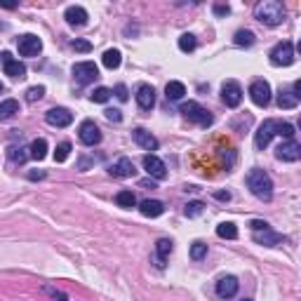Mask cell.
Returning a JSON list of instances; mask_svg holds the SVG:
<instances>
[{"label": "cell", "instance_id": "1", "mask_svg": "<svg viewBox=\"0 0 301 301\" xmlns=\"http://www.w3.org/2000/svg\"><path fill=\"white\" fill-rule=\"evenodd\" d=\"M254 19L266 26H280L285 22V5L278 0H261L254 7Z\"/></svg>", "mask_w": 301, "mask_h": 301}, {"label": "cell", "instance_id": "2", "mask_svg": "<svg viewBox=\"0 0 301 301\" xmlns=\"http://www.w3.org/2000/svg\"><path fill=\"white\" fill-rule=\"evenodd\" d=\"M247 189L252 191V193L257 195L259 200H271L273 198V179L268 177V172H264V170L254 167L247 172Z\"/></svg>", "mask_w": 301, "mask_h": 301}, {"label": "cell", "instance_id": "3", "mask_svg": "<svg viewBox=\"0 0 301 301\" xmlns=\"http://www.w3.org/2000/svg\"><path fill=\"white\" fill-rule=\"evenodd\" d=\"M181 116H184L189 123H195L198 127H205V129L214 123L212 113L207 111V108H202L198 101H186V104H181Z\"/></svg>", "mask_w": 301, "mask_h": 301}, {"label": "cell", "instance_id": "4", "mask_svg": "<svg viewBox=\"0 0 301 301\" xmlns=\"http://www.w3.org/2000/svg\"><path fill=\"white\" fill-rule=\"evenodd\" d=\"M271 64L273 66H292L294 64V43L292 40H283V43H278L271 50Z\"/></svg>", "mask_w": 301, "mask_h": 301}, {"label": "cell", "instance_id": "5", "mask_svg": "<svg viewBox=\"0 0 301 301\" xmlns=\"http://www.w3.org/2000/svg\"><path fill=\"white\" fill-rule=\"evenodd\" d=\"M73 78L78 85H87V83H95L99 78V66L95 62H78L73 66Z\"/></svg>", "mask_w": 301, "mask_h": 301}, {"label": "cell", "instance_id": "6", "mask_svg": "<svg viewBox=\"0 0 301 301\" xmlns=\"http://www.w3.org/2000/svg\"><path fill=\"white\" fill-rule=\"evenodd\" d=\"M275 129H278V120H264L261 125H259V129L254 132V148L257 150H264L268 144H271V139L275 137Z\"/></svg>", "mask_w": 301, "mask_h": 301}, {"label": "cell", "instance_id": "7", "mask_svg": "<svg viewBox=\"0 0 301 301\" xmlns=\"http://www.w3.org/2000/svg\"><path fill=\"white\" fill-rule=\"evenodd\" d=\"M221 101L229 108H238L240 101H242V87H240L235 80H226L221 85Z\"/></svg>", "mask_w": 301, "mask_h": 301}, {"label": "cell", "instance_id": "8", "mask_svg": "<svg viewBox=\"0 0 301 301\" xmlns=\"http://www.w3.org/2000/svg\"><path fill=\"white\" fill-rule=\"evenodd\" d=\"M17 47H19V54L22 57H38L40 50H43V40L33 33H24V35H19Z\"/></svg>", "mask_w": 301, "mask_h": 301}, {"label": "cell", "instance_id": "9", "mask_svg": "<svg viewBox=\"0 0 301 301\" xmlns=\"http://www.w3.org/2000/svg\"><path fill=\"white\" fill-rule=\"evenodd\" d=\"M0 62H3V68H5V76L17 78V80L26 78V66L19 59H14L10 52H0Z\"/></svg>", "mask_w": 301, "mask_h": 301}, {"label": "cell", "instance_id": "10", "mask_svg": "<svg viewBox=\"0 0 301 301\" xmlns=\"http://www.w3.org/2000/svg\"><path fill=\"white\" fill-rule=\"evenodd\" d=\"M250 97L257 106H261V108L268 106V104H271V85H268L266 80H254V83L250 85Z\"/></svg>", "mask_w": 301, "mask_h": 301}, {"label": "cell", "instance_id": "11", "mask_svg": "<svg viewBox=\"0 0 301 301\" xmlns=\"http://www.w3.org/2000/svg\"><path fill=\"white\" fill-rule=\"evenodd\" d=\"M144 170L148 172V177H153L156 181H162V179H167V167H165V162L156 156V153H148L144 156Z\"/></svg>", "mask_w": 301, "mask_h": 301}, {"label": "cell", "instance_id": "12", "mask_svg": "<svg viewBox=\"0 0 301 301\" xmlns=\"http://www.w3.org/2000/svg\"><path fill=\"white\" fill-rule=\"evenodd\" d=\"M78 139L83 141L85 146H97L101 141V132L95 125V120H83L78 129Z\"/></svg>", "mask_w": 301, "mask_h": 301}, {"label": "cell", "instance_id": "13", "mask_svg": "<svg viewBox=\"0 0 301 301\" xmlns=\"http://www.w3.org/2000/svg\"><path fill=\"white\" fill-rule=\"evenodd\" d=\"M45 120H47V125H52V127H68V125L73 123V113L68 111V108H50V111L45 113Z\"/></svg>", "mask_w": 301, "mask_h": 301}, {"label": "cell", "instance_id": "14", "mask_svg": "<svg viewBox=\"0 0 301 301\" xmlns=\"http://www.w3.org/2000/svg\"><path fill=\"white\" fill-rule=\"evenodd\" d=\"M275 158L283 162H296L301 158V146L296 144L294 139L283 141V144L278 146V150H275Z\"/></svg>", "mask_w": 301, "mask_h": 301}, {"label": "cell", "instance_id": "15", "mask_svg": "<svg viewBox=\"0 0 301 301\" xmlns=\"http://www.w3.org/2000/svg\"><path fill=\"white\" fill-rule=\"evenodd\" d=\"M132 139H134V144L141 146L144 150H158V139L146 127H134L132 129Z\"/></svg>", "mask_w": 301, "mask_h": 301}, {"label": "cell", "instance_id": "16", "mask_svg": "<svg viewBox=\"0 0 301 301\" xmlns=\"http://www.w3.org/2000/svg\"><path fill=\"white\" fill-rule=\"evenodd\" d=\"M252 240L257 242V245H264V247H278L285 242V235L275 233V231L266 229V231H254V235H252Z\"/></svg>", "mask_w": 301, "mask_h": 301}, {"label": "cell", "instance_id": "17", "mask_svg": "<svg viewBox=\"0 0 301 301\" xmlns=\"http://www.w3.org/2000/svg\"><path fill=\"white\" fill-rule=\"evenodd\" d=\"M134 97H137V104H139L141 111H150V108L156 106V89L150 87V85H139Z\"/></svg>", "mask_w": 301, "mask_h": 301}, {"label": "cell", "instance_id": "18", "mask_svg": "<svg viewBox=\"0 0 301 301\" xmlns=\"http://www.w3.org/2000/svg\"><path fill=\"white\" fill-rule=\"evenodd\" d=\"M134 172H137V170H134V162L129 160V158H120V160L113 162L111 167H108V174L116 179H127V177H132Z\"/></svg>", "mask_w": 301, "mask_h": 301}, {"label": "cell", "instance_id": "19", "mask_svg": "<svg viewBox=\"0 0 301 301\" xmlns=\"http://www.w3.org/2000/svg\"><path fill=\"white\" fill-rule=\"evenodd\" d=\"M64 19H66L71 26H85V24H87V19H89V14H87V10H85V7L71 5V7H66V12H64Z\"/></svg>", "mask_w": 301, "mask_h": 301}, {"label": "cell", "instance_id": "20", "mask_svg": "<svg viewBox=\"0 0 301 301\" xmlns=\"http://www.w3.org/2000/svg\"><path fill=\"white\" fill-rule=\"evenodd\" d=\"M238 278L235 275H226V278H221L217 283V294L221 296V299H231V296L238 294Z\"/></svg>", "mask_w": 301, "mask_h": 301}, {"label": "cell", "instance_id": "21", "mask_svg": "<svg viewBox=\"0 0 301 301\" xmlns=\"http://www.w3.org/2000/svg\"><path fill=\"white\" fill-rule=\"evenodd\" d=\"M172 250H174V242L170 238H160L156 242V264H158V268H165V264H167Z\"/></svg>", "mask_w": 301, "mask_h": 301}, {"label": "cell", "instance_id": "22", "mask_svg": "<svg viewBox=\"0 0 301 301\" xmlns=\"http://www.w3.org/2000/svg\"><path fill=\"white\" fill-rule=\"evenodd\" d=\"M139 212L148 219H158L162 212H165V205H162L160 200H150V198H146V200L139 202Z\"/></svg>", "mask_w": 301, "mask_h": 301}, {"label": "cell", "instance_id": "23", "mask_svg": "<svg viewBox=\"0 0 301 301\" xmlns=\"http://www.w3.org/2000/svg\"><path fill=\"white\" fill-rule=\"evenodd\" d=\"M17 113H19V101L17 99L0 101V120H12Z\"/></svg>", "mask_w": 301, "mask_h": 301}, {"label": "cell", "instance_id": "24", "mask_svg": "<svg viewBox=\"0 0 301 301\" xmlns=\"http://www.w3.org/2000/svg\"><path fill=\"white\" fill-rule=\"evenodd\" d=\"M165 95H167V99H170V101L184 99V95H186V85H184V83H179V80H172V83H167V87H165Z\"/></svg>", "mask_w": 301, "mask_h": 301}, {"label": "cell", "instance_id": "25", "mask_svg": "<svg viewBox=\"0 0 301 301\" xmlns=\"http://www.w3.org/2000/svg\"><path fill=\"white\" fill-rule=\"evenodd\" d=\"M120 62H123V54H120V50H106V52H104V57H101V64H104L108 71L118 68V66H120Z\"/></svg>", "mask_w": 301, "mask_h": 301}, {"label": "cell", "instance_id": "26", "mask_svg": "<svg viewBox=\"0 0 301 301\" xmlns=\"http://www.w3.org/2000/svg\"><path fill=\"white\" fill-rule=\"evenodd\" d=\"M278 106L285 108V111H292V108L299 106V99H296L292 92H287V89H280V95H278Z\"/></svg>", "mask_w": 301, "mask_h": 301}, {"label": "cell", "instance_id": "27", "mask_svg": "<svg viewBox=\"0 0 301 301\" xmlns=\"http://www.w3.org/2000/svg\"><path fill=\"white\" fill-rule=\"evenodd\" d=\"M217 235L223 240H235L238 238V226H235L233 221H223L217 226Z\"/></svg>", "mask_w": 301, "mask_h": 301}, {"label": "cell", "instance_id": "28", "mask_svg": "<svg viewBox=\"0 0 301 301\" xmlns=\"http://www.w3.org/2000/svg\"><path fill=\"white\" fill-rule=\"evenodd\" d=\"M116 205L118 207H125V210H132L134 205H137V195L132 193V191H120V193L116 195Z\"/></svg>", "mask_w": 301, "mask_h": 301}, {"label": "cell", "instance_id": "29", "mask_svg": "<svg viewBox=\"0 0 301 301\" xmlns=\"http://www.w3.org/2000/svg\"><path fill=\"white\" fill-rule=\"evenodd\" d=\"M28 153H31V158H33V160H45V156H47V141H45V139H35L33 144L28 146Z\"/></svg>", "mask_w": 301, "mask_h": 301}, {"label": "cell", "instance_id": "30", "mask_svg": "<svg viewBox=\"0 0 301 301\" xmlns=\"http://www.w3.org/2000/svg\"><path fill=\"white\" fill-rule=\"evenodd\" d=\"M254 33H252V31H238V33H235V38H233V43L238 45V47H252V45H254Z\"/></svg>", "mask_w": 301, "mask_h": 301}, {"label": "cell", "instance_id": "31", "mask_svg": "<svg viewBox=\"0 0 301 301\" xmlns=\"http://www.w3.org/2000/svg\"><path fill=\"white\" fill-rule=\"evenodd\" d=\"M195 47H198V40H195L193 33H184L179 38V50L181 52H193Z\"/></svg>", "mask_w": 301, "mask_h": 301}, {"label": "cell", "instance_id": "32", "mask_svg": "<svg viewBox=\"0 0 301 301\" xmlns=\"http://www.w3.org/2000/svg\"><path fill=\"white\" fill-rule=\"evenodd\" d=\"M207 257V245L202 242V240H195L193 245H191V259L193 261H200V259Z\"/></svg>", "mask_w": 301, "mask_h": 301}, {"label": "cell", "instance_id": "33", "mask_svg": "<svg viewBox=\"0 0 301 301\" xmlns=\"http://www.w3.org/2000/svg\"><path fill=\"white\" fill-rule=\"evenodd\" d=\"M71 148L73 146L68 144V141H62V144L57 146V150H54V162H66L68 156H71Z\"/></svg>", "mask_w": 301, "mask_h": 301}, {"label": "cell", "instance_id": "34", "mask_svg": "<svg viewBox=\"0 0 301 301\" xmlns=\"http://www.w3.org/2000/svg\"><path fill=\"white\" fill-rule=\"evenodd\" d=\"M111 95H113V92L108 87H97L95 92L89 95V99L95 101V104H106V101L111 99Z\"/></svg>", "mask_w": 301, "mask_h": 301}, {"label": "cell", "instance_id": "35", "mask_svg": "<svg viewBox=\"0 0 301 301\" xmlns=\"http://www.w3.org/2000/svg\"><path fill=\"white\" fill-rule=\"evenodd\" d=\"M202 210H205V205H202L200 200H193V202H189V205L184 207V214L189 219H195V217H200L202 214Z\"/></svg>", "mask_w": 301, "mask_h": 301}, {"label": "cell", "instance_id": "36", "mask_svg": "<svg viewBox=\"0 0 301 301\" xmlns=\"http://www.w3.org/2000/svg\"><path fill=\"white\" fill-rule=\"evenodd\" d=\"M45 97V87L43 85H33V87L26 89V101L28 104H33V101H40Z\"/></svg>", "mask_w": 301, "mask_h": 301}, {"label": "cell", "instance_id": "37", "mask_svg": "<svg viewBox=\"0 0 301 301\" xmlns=\"http://www.w3.org/2000/svg\"><path fill=\"white\" fill-rule=\"evenodd\" d=\"M275 134H278V137H285V139L290 141V139H294L296 129H294V125H292V123H278V129H275Z\"/></svg>", "mask_w": 301, "mask_h": 301}, {"label": "cell", "instance_id": "38", "mask_svg": "<svg viewBox=\"0 0 301 301\" xmlns=\"http://www.w3.org/2000/svg\"><path fill=\"white\" fill-rule=\"evenodd\" d=\"M10 158L22 165V162H26V158H31V153H28V148H22V146H19V148H10Z\"/></svg>", "mask_w": 301, "mask_h": 301}, {"label": "cell", "instance_id": "39", "mask_svg": "<svg viewBox=\"0 0 301 301\" xmlns=\"http://www.w3.org/2000/svg\"><path fill=\"white\" fill-rule=\"evenodd\" d=\"M73 50H76V52H89V50H92V43H89V40H85V38H76V40H73Z\"/></svg>", "mask_w": 301, "mask_h": 301}, {"label": "cell", "instance_id": "40", "mask_svg": "<svg viewBox=\"0 0 301 301\" xmlns=\"http://www.w3.org/2000/svg\"><path fill=\"white\" fill-rule=\"evenodd\" d=\"M104 116H106V120H111V123H120V120H123V113L118 111V108H106Z\"/></svg>", "mask_w": 301, "mask_h": 301}, {"label": "cell", "instance_id": "41", "mask_svg": "<svg viewBox=\"0 0 301 301\" xmlns=\"http://www.w3.org/2000/svg\"><path fill=\"white\" fill-rule=\"evenodd\" d=\"M43 290H45V292H47V294H50V296H54V299H59V301H68V296H66V294H64V292L54 290V287H50V285H45Z\"/></svg>", "mask_w": 301, "mask_h": 301}, {"label": "cell", "instance_id": "42", "mask_svg": "<svg viewBox=\"0 0 301 301\" xmlns=\"http://www.w3.org/2000/svg\"><path fill=\"white\" fill-rule=\"evenodd\" d=\"M113 95H116L120 101H127V99H129V92H127V87H125V85H116Z\"/></svg>", "mask_w": 301, "mask_h": 301}, {"label": "cell", "instance_id": "43", "mask_svg": "<svg viewBox=\"0 0 301 301\" xmlns=\"http://www.w3.org/2000/svg\"><path fill=\"white\" fill-rule=\"evenodd\" d=\"M250 229L252 231H266V229H271V226H268V221H261V219H252Z\"/></svg>", "mask_w": 301, "mask_h": 301}, {"label": "cell", "instance_id": "44", "mask_svg": "<svg viewBox=\"0 0 301 301\" xmlns=\"http://www.w3.org/2000/svg\"><path fill=\"white\" fill-rule=\"evenodd\" d=\"M212 12L217 14V17H226V14H231V7L229 5H214Z\"/></svg>", "mask_w": 301, "mask_h": 301}, {"label": "cell", "instance_id": "45", "mask_svg": "<svg viewBox=\"0 0 301 301\" xmlns=\"http://www.w3.org/2000/svg\"><path fill=\"white\" fill-rule=\"evenodd\" d=\"M214 198H217V200L229 202L231 200V193H229V191H217V193H214Z\"/></svg>", "mask_w": 301, "mask_h": 301}, {"label": "cell", "instance_id": "46", "mask_svg": "<svg viewBox=\"0 0 301 301\" xmlns=\"http://www.w3.org/2000/svg\"><path fill=\"white\" fill-rule=\"evenodd\" d=\"M28 179H31V181H35V179H45V172L43 170H40V172H28Z\"/></svg>", "mask_w": 301, "mask_h": 301}, {"label": "cell", "instance_id": "47", "mask_svg": "<svg viewBox=\"0 0 301 301\" xmlns=\"http://www.w3.org/2000/svg\"><path fill=\"white\" fill-rule=\"evenodd\" d=\"M0 5L5 7V10H14V7H17V3H0Z\"/></svg>", "mask_w": 301, "mask_h": 301}, {"label": "cell", "instance_id": "48", "mask_svg": "<svg viewBox=\"0 0 301 301\" xmlns=\"http://www.w3.org/2000/svg\"><path fill=\"white\" fill-rule=\"evenodd\" d=\"M139 186H150V189H156V184H153V181H148V179H144V181H139Z\"/></svg>", "mask_w": 301, "mask_h": 301}, {"label": "cell", "instance_id": "49", "mask_svg": "<svg viewBox=\"0 0 301 301\" xmlns=\"http://www.w3.org/2000/svg\"><path fill=\"white\" fill-rule=\"evenodd\" d=\"M3 92H5V85H3V83H0V95H3Z\"/></svg>", "mask_w": 301, "mask_h": 301}, {"label": "cell", "instance_id": "50", "mask_svg": "<svg viewBox=\"0 0 301 301\" xmlns=\"http://www.w3.org/2000/svg\"><path fill=\"white\" fill-rule=\"evenodd\" d=\"M242 301H252V299H242Z\"/></svg>", "mask_w": 301, "mask_h": 301}]
</instances>
